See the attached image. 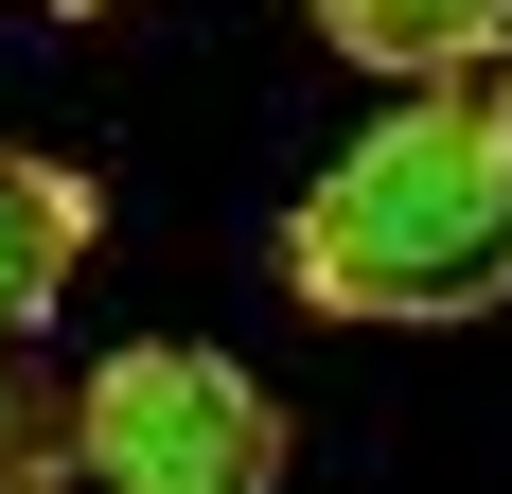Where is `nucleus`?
<instances>
[{
  "label": "nucleus",
  "instance_id": "obj_1",
  "mask_svg": "<svg viewBox=\"0 0 512 494\" xmlns=\"http://www.w3.org/2000/svg\"><path fill=\"white\" fill-rule=\"evenodd\" d=\"M283 283L318 318H495L512 300V71H424L354 159L283 212Z\"/></svg>",
  "mask_w": 512,
  "mask_h": 494
},
{
  "label": "nucleus",
  "instance_id": "obj_2",
  "mask_svg": "<svg viewBox=\"0 0 512 494\" xmlns=\"http://www.w3.org/2000/svg\"><path fill=\"white\" fill-rule=\"evenodd\" d=\"M71 459L124 477V494H265L283 477V406H265L230 353L142 336V353H106L89 389H71Z\"/></svg>",
  "mask_w": 512,
  "mask_h": 494
},
{
  "label": "nucleus",
  "instance_id": "obj_3",
  "mask_svg": "<svg viewBox=\"0 0 512 494\" xmlns=\"http://www.w3.org/2000/svg\"><path fill=\"white\" fill-rule=\"evenodd\" d=\"M89 177L71 159H36V142H0V336H36L53 300H71V265H89Z\"/></svg>",
  "mask_w": 512,
  "mask_h": 494
},
{
  "label": "nucleus",
  "instance_id": "obj_4",
  "mask_svg": "<svg viewBox=\"0 0 512 494\" xmlns=\"http://www.w3.org/2000/svg\"><path fill=\"white\" fill-rule=\"evenodd\" d=\"M318 36L354 53V71H495L512 0H318Z\"/></svg>",
  "mask_w": 512,
  "mask_h": 494
},
{
  "label": "nucleus",
  "instance_id": "obj_5",
  "mask_svg": "<svg viewBox=\"0 0 512 494\" xmlns=\"http://www.w3.org/2000/svg\"><path fill=\"white\" fill-rule=\"evenodd\" d=\"M53 459H71V389H53L36 353L0 336V494H36V477H53Z\"/></svg>",
  "mask_w": 512,
  "mask_h": 494
},
{
  "label": "nucleus",
  "instance_id": "obj_6",
  "mask_svg": "<svg viewBox=\"0 0 512 494\" xmlns=\"http://www.w3.org/2000/svg\"><path fill=\"white\" fill-rule=\"evenodd\" d=\"M53 18H106V0H53Z\"/></svg>",
  "mask_w": 512,
  "mask_h": 494
}]
</instances>
